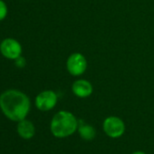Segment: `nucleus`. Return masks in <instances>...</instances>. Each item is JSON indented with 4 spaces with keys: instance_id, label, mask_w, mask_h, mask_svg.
<instances>
[{
    "instance_id": "obj_7",
    "label": "nucleus",
    "mask_w": 154,
    "mask_h": 154,
    "mask_svg": "<svg viewBox=\"0 0 154 154\" xmlns=\"http://www.w3.org/2000/svg\"><path fill=\"white\" fill-rule=\"evenodd\" d=\"M73 94L79 98H87L93 94V85L85 79L77 80L72 85Z\"/></svg>"
},
{
    "instance_id": "obj_9",
    "label": "nucleus",
    "mask_w": 154,
    "mask_h": 154,
    "mask_svg": "<svg viewBox=\"0 0 154 154\" xmlns=\"http://www.w3.org/2000/svg\"><path fill=\"white\" fill-rule=\"evenodd\" d=\"M79 132V135L82 139L85 140H92L95 138L96 131L94 128L87 123H85L83 121H81L78 124V129H77Z\"/></svg>"
},
{
    "instance_id": "obj_2",
    "label": "nucleus",
    "mask_w": 154,
    "mask_h": 154,
    "mask_svg": "<svg viewBox=\"0 0 154 154\" xmlns=\"http://www.w3.org/2000/svg\"><path fill=\"white\" fill-rule=\"evenodd\" d=\"M78 121L75 116L67 111H60L55 113L51 121L50 130L56 138H66L73 134L78 129Z\"/></svg>"
},
{
    "instance_id": "obj_11",
    "label": "nucleus",
    "mask_w": 154,
    "mask_h": 154,
    "mask_svg": "<svg viewBox=\"0 0 154 154\" xmlns=\"http://www.w3.org/2000/svg\"><path fill=\"white\" fill-rule=\"evenodd\" d=\"M15 63H16V65L17 67H20V68L24 67L26 65V60H25V58L23 56H19L18 58H17L15 60Z\"/></svg>"
},
{
    "instance_id": "obj_10",
    "label": "nucleus",
    "mask_w": 154,
    "mask_h": 154,
    "mask_svg": "<svg viewBox=\"0 0 154 154\" xmlns=\"http://www.w3.org/2000/svg\"><path fill=\"white\" fill-rule=\"evenodd\" d=\"M7 15H8V6L4 1L0 0V21L5 19Z\"/></svg>"
},
{
    "instance_id": "obj_3",
    "label": "nucleus",
    "mask_w": 154,
    "mask_h": 154,
    "mask_svg": "<svg viewBox=\"0 0 154 154\" xmlns=\"http://www.w3.org/2000/svg\"><path fill=\"white\" fill-rule=\"evenodd\" d=\"M103 128L105 134L110 138H120L125 131V124L122 119L116 116L107 117L103 123Z\"/></svg>"
},
{
    "instance_id": "obj_5",
    "label": "nucleus",
    "mask_w": 154,
    "mask_h": 154,
    "mask_svg": "<svg viewBox=\"0 0 154 154\" xmlns=\"http://www.w3.org/2000/svg\"><path fill=\"white\" fill-rule=\"evenodd\" d=\"M0 52L2 55L10 60H16L22 54L20 43L14 38H6L0 44Z\"/></svg>"
},
{
    "instance_id": "obj_6",
    "label": "nucleus",
    "mask_w": 154,
    "mask_h": 154,
    "mask_svg": "<svg viewBox=\"0 0 154 154\" xmlns=\"http://www.w3.org/2000/svg\"><path fill=\"white\" fill-rule=\"evenodd\" d=\"M57 94L51 90H46L41 92L35 97V106L38 110L42 112H47L52 110L57 103Z\"/></svg>"
},
{
    "instance_id": "obj_12",
    "label": "nucleus",
    "mask_w": 154,
    "mask_h": 154,
    "mask_svg": "<svg viewBox=\"0 0 154 154\" xmlns=\"http://www.w3.org/2000/svg\"><path fill=\"white\" fill-rule=\"evenodd\" d=\"M132 154H146L145 152H143V151H140V150H138V151H134Z\"/></svg>"
},
{
    "instance_id": "obj_1",
    "label": "nucleus",
    "mask_w": 154,
    "mask_h": 154,
    "mask_svg": "<svg viewBox=\"0 0 154 154\" xmlns=\"http://www.w3.org/2000/svg\"><path fill=\"white\" fill-rule=\"evenodd\" d=\"M31 107L28 96L15 89L8 90L0 95V109L14 122H20L27 116Z\"/></svg>"
},
{
    "instance_id": "obj_8",
    "label": "nucleus",
    "mask_w": 154,
    "mask_h": 154,
    "mask_svg": "<svg viewBox=\"0 0 154 154\" xmlns=\"http://www.w3.org/2000/svg\"><path fill=\"white\" fill-rule=\"evenodd\" d=\"M35 132V129L34 124L28 121V120H22L20 122H18L17 124V133L19 134L20 137H22L23 139L28 140L34 137Z\"/></svg>"
},
{
    "instance_id": "obj_4",
    "label": "nucleus",
    "mask_w": 154,
    "mask_h": 154,
    "mask_svg": "<svg viewBox=\"0 0 154 154\" xmlns=\"http://www.w3.org/2000/svg\"><path fill=\"white\" fill-rule=\"evenodd\" d=\"M66 68L71 75H82L87 69L86 58L80 53H73L66 61Z\"/></svg>"
}]
</instances>
